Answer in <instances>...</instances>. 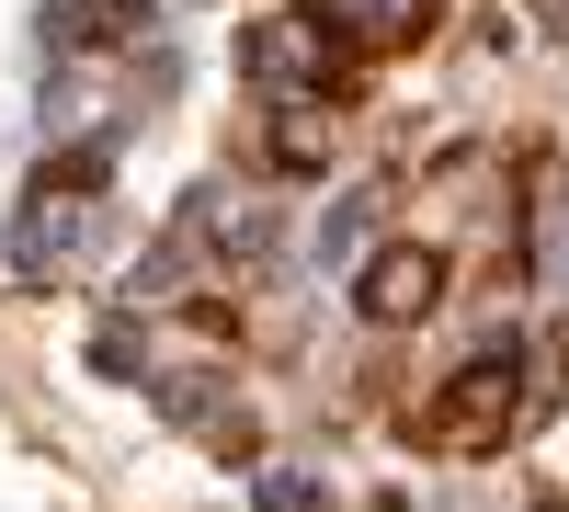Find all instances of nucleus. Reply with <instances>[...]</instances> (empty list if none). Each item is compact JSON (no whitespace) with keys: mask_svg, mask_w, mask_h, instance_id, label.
I'll list each match as a JSON object with an SVG mask.
<instances>
[{"mask_svg":"<svg viewBox=\"0 0 569 512\" xmlns=\"http://www.w3.org/2000/svg\"><path fill=\"white\" fill-rule=\"evenodd\" d=\"M525 377H536V353H525V342H490L467 377H445V399H433V444H456V455L501 444L512 422H525Z\"/></svg>","mask_w":569,"mask_h":512,"instance_id":"1","label":"nucleus"},{"mask_svg":"<svg viewBox=\"0 0 569 512\" xmlns=\"http://www.w3.org/2000/svg\"><path fill=\"white\" fill-rule=\"evenodd\" d=\"M240 69L284 103H330V69H342V46H330V12H273L240 34Z\"/></svg>","mask_w":569,"mask_h":512,"instance_id":"2","label":"nucleus"},{"mask_svg":"<svg viewBox=\"0 0 569 512\" xmlns=\"http://www.w3.org/2000/svg\"><path fill=\"white\" fill-rule=\"evenodd\" d=\"M353 308L376 319V331H399V319H433L445 308V251H376L353 273Z\"/></svg>","mask_w":569,"mask_h":512,"instance_id":"3","label":"nucleus"},{"mask_svg":"<svg viewBox=\"0 0 569 512\" xmlns=\"http://www.w3.org/2000/svg\"><path fill=\"white\" fill-rule=\"evenodd\" d=\"M536 273H547V285H569V160L536 171Z\"/></svg>","mask_w":569,"mask_h":512,"instance_id":"4","label":"nucleus"},{"mask_svg":"<svg viewBox=\"0 0 569 512\" xmlns=\"http://www.w3.org/2000/svg\"><path fill=\"white\" fill-rule=\"evenodd\" d=\"M284 126L262 137V149H273V171H319L330 160V103H273Z\"/></svg>","mask_w":569,"mask_h":512,"instance_id":"5","label":"nucleus"},{"mask_svg":"<svg viewBox=\"0 0 569 512\" xmlns=\"http://www.w3.org/2000/svg\"><path fill=\"white\" fill-rule=\"evenodd\" d=\"M353 251H365V205H330L319 217V262H353Z\"/></svg>","mask_w":569,"mask_h":512,"instance_id":"6","label":"nucleus"},{"mask_svg":"<svg viewBox=\"0 0 569 512\" xmlns=\"http://www.w3.org/2000/svg\"><path fill=\"white\" fill-rule=\"evenodd\" d=\"M547 23H558V34H569V0H547Z\"/></svg>","mask_w":569,"mask_h":512,"instance_id":"7","label":"nucleus"}]
</instances>
